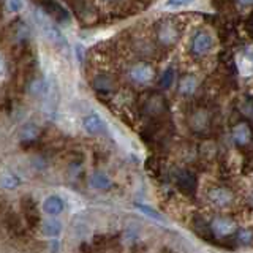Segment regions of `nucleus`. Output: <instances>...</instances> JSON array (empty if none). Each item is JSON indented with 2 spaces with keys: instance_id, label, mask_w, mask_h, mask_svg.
<instances>
[{
  "instance_id": "obj_1",
  "label": "nucleus",
  "mask_w": 253,
  "mask_h": 253,
  "mask_svg": "<svg viewBox=\"0 0 253 253\" xmlns=\"http://www.w3.org/2000/svg\"><path fill=\"white\" fill-rule=\"evenodd\" d=\"M188 126L196 134L209 133L212 126V116L209 113V109H206L203 106L195 108L188 116Z\"/></svg>"
},
{
  "instance_id": "obj_2",
  "label": "nucleus",
  "mask_w": 253,
  "mask_h": 253,
  "mask_svg": "<svg viewBox=\"0 0 253 253\" xmlns=\"http://www.w3.org/2000/svg\"><path fill=\"white\" fill-rule=\"evenodd\" d=\"M155 34H157V40L160 42V44L172 46V44H176V42L179 40L180 30L177 27V24L172 19H163L160 22H157Z\"/></svg>"
},
{
  "instance_id": "obj_3",
  "label": "nucleus",
  "mask_w": 253,
  "mask_h": 253,
  "mask_svg": "<svg viewBox=\"0 0 253 253\" xmlns=\"http://www.w3.org/2000/svg\"><path fill=\"white\" fill-rule=\"evenodd\" d=\"M211 231L213 237L218 239H225V237L234 236L237 231V223L228 215H218L211 221Z\"/></svg>"
},
{
  "instance_id": "obj_4",
  "label": "nucleus",
  "mask_w": 253,
  "mask_h": 253,
  "mask_svg": "<svg viewBox=\"0 0 253 253\" xmlns=\"http://www.w3.org/2000/svg\"><path fill=\"white\" fill-rule=\"evenodd\" d=\"M141 109L149 117H160L166 113L168 105H166V100L162 93H150L142 103Z\"/></svg>"
},
{
  "instance_id": "obj_5",
  "label": "nucleus",
  "mask_w": 253,
  "mask_h": 253,
  "mask_svg": "<svg viewBox=\"0 0 253 253\" xmlns=\"http://www.w3.org/2000/svg\"><path fill=\"white\" fill-rule=\"evenodd\" d=\"M231 139L236 146L245 147L253 141V128L250 122L247 121H239L233 128H231Z\"/></svg>"
},
{
  "instance_id": "obj_6",
  "label": "nucleus",
  "mask_w": 253,
  "mask_h": 253,
  "mask_svg": "<svg viewBox=\"0 0 253 253\" xmlns=\"http://www.w3.org/2000/svg\"><path fill=\"white\" fill-rule=\"evenodd\" d=\"M21 209L26 223L30 229H35L40 225V212L37 208V203L32 196H22L21 198Z\"/></svg>"
},
{
  "instance_id": "obj_7",
  "label": "nucleus",
  "mask_w": 253,
  "mask_h": 253,
  "mask_svg": "<svg viewBox=\"0 0 253 253\" xmlns=\"http://www.w3.org/2000/svg\"><path fill=\"white\" fill-rule=\"evenodd\" d=\"M176 187L179 188V192H182L187 196H193L196 193L198 188V180L195 172L188 169H180L176 174Z\"/></svg>"
},
{
  "instance_id": "obj_8",
  "label": "nucleus",
  "mask_w": 253,
  "mask_h": 253,
  "mask_svg": "<svg viewBox=\"0 0 253 253\" xmlns=\"http://www.w3.org/2000/svg\"><path fill=\"white\" fill-rule=\"evenodd\" d=\"M128 76L133 83L144 85V84H149L155 78V70L150 67L149 63L139 62V63H134V65L130 68Z\"/></svg>"
},
{
  "instance_id": "obj_9",
  "label": "nucleus",
  "mask_w": 253,
  "mask_h": 253,
  "mask_svg": "<svg viewBox=\"0 0 253 253\" xmlns=\"http://www.w3.org/2000/svg\"><path fill=\"white\" fill-rule=\"evenodd\" d=\"M209 201L215 208H229L234 203V193L228 187H213L208 193Z\"/></svg>"
},
{
  "instance_id": "obj_10",
  "label": "nucleus",
  "mask_w": 253,
  "mask_h": 253,
  "mask_svg": "<svg viewBox=\"0 0 253 253\" xmlns=\"http://www.w3.org/2000/svg\"><path fill=\"white\" fill-rule=\"evenodd\" d=\"M212 37L209 32L200 30L196 32L193 40H192V54L193 55H204L212 49Z\"/></svg>"
},
{
  "instance_id": "obj_11",
  "label": "nucleus",
  "mask_w": 253,
  "mask_h": 253,
  "mask_svg": "<svg viewBox=\"0 0 253 253\" xmlns=\"http://www.w3.org/2000/svg\"><path fill=\"white\" fill-rule=\"evenodd\" d=\"M43 11L46 16H49V18H52L54 21H57L60 24L70 21V13L60 3L55 2V0H46L43 3Z\"/></svg>"
},
{
  "instance_id": "obj_12",
  "label": "nucleus",
  "mask_w": 253,
  "mask_h": 253,
  "mask_svg": "<svg viewBox=\"0 0 253 253\" xmlns=\"http://www.w3.org/2000/svg\"><path fill=\"white\" fill-rule=\"evenodd\" d=\"M92 87L97 93L111 95V93L116 92L117 83L111 75H98V76H95V79L92 81Z\"/></svg>"
},
{
  "instance_id": "obj_13",
  "label": "nucleus",
  "mask_w": 253,
  "mask_h": 253,
  "mask_svg": "<svg viewBox=\"0 0 253 253\" xmlns=\"http://www.w3.org/2000/svg\"><path fill=\"white\" fill-rule=\"evenodd\" d=\"M84 128L89 134H103L106 133V124L103 122V119L98 114H89L84 117Z\"/></svg>"
},
{
  "instance_id": "obj_14",
  "label": "nucleus",
  "mask_w": 253,
  "mask_h": 253,
  "mask_svg": "<svg viewBox=\"0 0 253 253\" xmlns=\"http://www.w3.org/2000/svg\"><path fill=\"white\" fill-rule=\"evenodd\" d=\"M40 22H42V29L44 32L46 38L49 40L52 44H55L57 47H67V40L62 35V32L57 27H54V26H51V24L43 22V21H40Z\"/></svg>"
},
{
  "instance_id": "obj_15",
  "label": "nucleus",
  "mask_w": 253,
  "mask_h": 253,
  "mask_svg": "<svg viewBox=\"0 0 253 253\" xmlns=\"http://www.w3.org/2000/svg\"><path fill=\"white\" fill-rule=\"evenodd\" d=\"M198 89V78L195 75H184L179 79L177 90L182 97H192Z\"/></svg>"
},
{
  "instance_id": "obj_16",
  "label": "nucleus",
  "mask_w": 253,
  "mask_h": 253,
  "mask_svg": "<svg viewBox=\"0 0 253 253\" xmlns=\"http://www.w3.org/2000/svg\"><path fill=\"white\" fill-rule=\"evenodd\" d=\"M5 226L8 229V233L13 234V236H22L24 234L22 221H21L18 213H14V212L6 213V217H5Z\"/></svg>"
},
{
  "instance_id": "obj_17",
  "label": "nucleus",
  "mask_w": 253,
  "mask_h": 253,
  "mask_svg": "<svg viewBox=\"0 0 253 253\" xmlns=\"http://www.w3.org/2000/svg\"><path fill=\"white\" fill-rule=\"evenodd\" d=\"M63 208H65V204L59 196H47L43 203V209L49 215H59V213H62Z\"/></svg>"
},
{
  "instance_id": "obj_18",
  "label": "nucleus",
  "mask_w": 253,
  "mask_h": 253,
  "mask_svg": "<svg viewBox=\"0 0 253 253\" xmlns=\"http://www.w3.org/2000/svg\"><path fill=\"white\" fill-rule=\"evenodd\" d=\"M193 229H195V233L201 237V239L209 241V242L213 241V234H212V231H211V225H209V223H206V221H204L201 217H196V218L193 220Z\"/></svg>"
},
{
  "instance_id": "obj_19",
  "label": "nucleus",
  "mask_w": 253,
  "mask_h": 253,
  "mask_svg": "<svg viewBox=\"0 0 253 253\" xmlns=\"http://www.w3.org/2000/svg\"><path fill=\"white\" fill-rule=\"evenodd\" d=\"M11 35L14 38V42H18L19 44H24L27 42L29 35H30V30L27 27V24L22 22V21L14 22L13 27H11Z\"/></svg>"
},
{
  "instance_id": "obj_20",
  "label": "nucleus",
  "mask_w": 253,
  "mask_h": 253,
  "mask_svg": "<svg viewBox=\"0 0 253 253\" xmlns=\"http://www.w3.org/2000/svg\"><path fill=\"white\" fill-rule=\"evenodd\" d=\"M27 90L30 95H34V97H43V95L47 92V85L44 83V79L32 78L27 84Z\"/></svg>"
},
{
  "instance_id": "obj_21",
  "label": "nucleus",
  "mask_w": 253,
  "mask_h": 253,
  "mask_svg": "<svg viewBox=\"0 0 253 253\" xmlns=\"http://www.w3.org/2000/svg\"><path fill=\"white\" fill-rule=\"evenodd\" d=\"M90 185L97 190H108L111 187V179L106 176L105 172L97 171L90 176Z\"/></svg>"
},
{
  "instance_id": "obj_22",
  "label": "nucleus",
  "mask_w": 253,
  "mask_h": 253,
  "mask_svg": "<svg viewBox=\"0 0 253 253\" xmlns=\"http://www.w3.org/2000/svg\"><path fill=\"white\" fill-rule=\"evenodd\" d=\"M40 136V128L35 124H26L21 130V141L22 142H34Z\"/></svg>"
},
{
  "instance_id": "obj_23",
  "label": "nucleus",
  "mask_w": 253,
  "mask_h": 253,
  "mask_svg": "<svg viewBox=\"0 0 253 253\" xmlns=\"http://www.w3.org/2000/svg\"><path fill=\"white\" fill-rule=\"evenodd\" d=\"M236 241L241 245H250L253 242V229L252 228H237Z\"/></svg>"
},
{
  "instance_id": "obj_24",
  "label": "nucleus",
  "mask_w": 253,
  "mask_h": 253,
  "mask_svg": "<svg viewBox=\"0 0 253 253\" xmlns=\"http://www.w3.org/2000/svg\"><path fill=\"white\" fill-rule=\"evenodd\" d=\"M43 229V234L47 236V237H55V236H59L60 231H62V225L59 223V221H55V220H47L43 223L42 226Z\"/></svg>"
},
{
  "instance_id": "obj_25",
  "label": "nucleus",
  "mask_w": 253,
  "mask_h": 253,
  "mask_svg": "<svg viewBox=\"0 0 253 253\" xmlns=\"http://www.w3.org/2000/svg\"><path fill=\"white\" fill-rule=\"evenodd\" d=\"M174 79H176V71H174L172 67H169L163 71L160 81H158V85H160V89H169L174 83Z\"/></svg>"
},
{
  "instance_id": "obj_26",
  "label": "nucleus",
  "mask_w": 253,
  "mask_h": 253,
  "mask_svg": "<svg viewBox=\"0 0 253 253\" xmlns=\"http://www.w3.org/2000/svg\"><path fill=\"white\" fill-rule=\"evenodd\" d=\"M136 209L138 211H141L144 215H147L149 218H152V220H155V221H160V223H163L165 221V218H163V215L158 211H155V209H152L150 206H146V204H136Z\"/></svg>"
},
{
  "instance_id": "obj_27",
  "label": "nucleus",
  "mask_w": 253,
  "mask_h": 253,
  "mask_svg": "<svg viewBox=\"0 0 253 253\" xmlns=\"http://www.w3.org/2000/svg\"><path fill=\"white\" fill-rule=\"evenodd\" d=\"M19 184H21L19 177H16L14 174H5V176L2 177V185L5 188H14V187H18Z\"/></svg>"
},
{
  "instance_id": "obj_28",
  "label": "nucleus",
  "mask_w": 253,
  "mask_h": 253,
  "mask_svg": "<svg viewBox=\"0 0 253 253\" xmlns=\"http://www.w3.org/2000/svg\"><path fill=\"white\" fill-rule=\"evenodd\" d=\"M5 5L10 13H19L22 10V0H5Z\"/></svg>"
},
{
  "instance_id": "obj_29",
  "label": "nucleus",
  "mask_w": 253,
  "mask_h": 253,
  "mask_svg": "<svg viewBox=\"0 0 253 253\" xmlns=\"http://www.w3.org/2000/svg\"><path fill=\"white\" fill-rule=\"evenodd\" d=\"M195 0H166V6L168 8H180V6H187Z\"/></svg>"
},
{
  "instance_id": "obj_30",
  "label": "nucleus",
  "mask_w": 253,
  "mask_h": 253,
  "mask_svg": "<svg viewBox=\"0 0 253 253\" xmlns=\"http://www.w3.org/2000/svg\"><path fill=\"white\" fill-rule=\"evenodd\" d=\"M146 168H147V171H152V172H155L157 169H158V162H157V158H149V160L146 162Z\"/></svg>"
},
{
  "instance_id": "obj_31",
  "label": "nucleus",
  "mask_w": 253,
  "mask_h": 253,
  "mask_svg": "<svg viewBox=\"0 0 253 253\" xmlns=\"http://www.w3.org/2000/svg\"><path fill=\"white\" fill-rule=\"evenodd\" d=\"M81 252H83V253H92V247H90L89 244H85V242H84V244L81 245Z\"/></svg>"
},
{
  "instance_id": "obj_32",
  "label": "nucleus",
  "mask_w": 253,
  "mask_h": 253,
  "mask_svg": "<svg viewBox=\"0 0 253 253\" xmlns=\"http://www.w3.org/2000/svg\"><path fill=\"white\" fill-rule=\"evenodd\" d=\"M237 3H239L241 6H252L253 0H237Z\"/></svg>"
},
{
  "instance_id": "obj_33",
  "label": "nucleus",
  "mask_w": 253,
  "mask_h": 253,
  "mask_svg": "<svg viewBox=\"0 0 253 253\" xmlns=\"http://www.w3.org/2000/svg\"><path fill=\"white\" fill-rule=\"evenodd\" d=\"M247 27H249V30H250V34L253 35V14L249 18V22H247Z\"/></svg>"
},
{
  "instance_id": "obj_34",
  "label": "nucleus",
  "mask_w": 253,
  "mask_h": 253,
  "mask_svg": "<svg viewBox=\"0 0 253 253\" xmlns=\"http://www.w3.org/2000/svg\"><path fill=\"white\" fill-rule=\"evenodd\" d=\"M5 73V62L2 59V55H0V76H2Z\"/></svg>"
},
{
  "instance_id": "obj_35",
  "label": "nucleus",
  "mask_w": 253,
  "mask_h": 253,
  "mask_svg": "<svg viewBox=\"0 0 253 253\" xmlns=\"http://www.w3.org/2000/svg\"><path fill=\"white\" fill-rule=\"evenodd\" d=\"M249 204L252 206V209H253V192H252L250 196H249Z\"/></svg>"
},
{
  "instance_id": "obj_36",
  "label": "nucleus",
  "mask_w": 253,
  "mask_h": 253,
  "mask_svg": "<svg viewBox=\"0 0 253 253\" xmlns=\"http://www.w3.org/2000/svg\"><path fill=\"white\" fill-rule=\"evenodd\" d=\"M108 2H116V0H108Z\"/></svg>"
}]
</instances>
